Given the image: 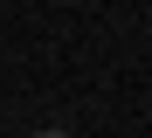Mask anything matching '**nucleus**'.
I'll use <instances>...</instances> for the list:
<instances>
[{
  "label": "nucleus",
  "instance_id": "1",
  "mask_svg": "<svg viewBox=\"0 0 152 138\" xmlns=\"http://www.w3.org/2000/svg\"><path fill=\"white\" fill-rule=\"evenodd\" d=\"M35 138H69V131H35Z\"/></svg>",
  "mask_w": 152,
  "mask_h": 138
}]
</instances>
